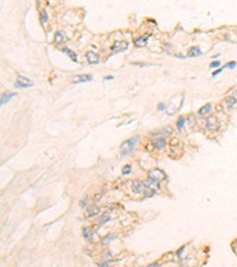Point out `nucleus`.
Returning a JSON list of instances; mask_svg holds the SVG:
<instances>
[{
  "instance_id": "1",
  "label": "nucleus",
  "mask_w": 237,
  "mask_h": 267,
  "mask_svg": "<svg viewBox=\"0 0 237 267\" xmlns=\"http://www.w3.org/2000/svg\"><path fill=\"white\" fill-rule=\"evenodd\" d=\"M183 103H184V95H181V96H174L172 100L170 101V103L167 105L166 113L169 114V115L175 114L180 109V107L183 106Z\"/></svg>"
},
{
  "instance_id": "2",
  "label": "nucleus",
  "mask_w": 237,
  "mask_h": 267,
  "mask_svg": "<svg viewBox=\"0 0 237 267\" xmlns=\"http://www.w3.org/2000/svg\"><path fill=\"white\" fill-rule=\"evenodd\" d=\"M137 140H139V135H135L133 138H131V139H127L125 140L121 145H120V152L122 156H128V154H131L134 150V147L137 143Z\"/></svg>"
},
{
  "instance_id": "3",
  "label": "nucleus",
  "mask_w": 237,
  "mask_h": 267,
  "mask_svg": "<svg viewBox=\"0 0 237 267\" xmlns=\"http://www.w3.org/2000/svg\"><path fill=\"white\" fill-rule=\"evenodd\" d=\"M148 178H151V179H154V181H158V182H161L163 179L166 178V175L163 170L160 169H153L148 172Z\"/></svg>"
},
{
  "instance_id": "4",
  "label": "nucleus",
  "mask_w": 237,
  "mask_h": 267,
  "mask_svg": "<svg viewBox=\"0 0 237 267\" xmlns=\"http://www.w3.org/2000/svg\"><path fill=\"white\" fill-rule=\"evenodd\" d=\"M14 86L17 88H30L32 87L33 83L31 80H28L27 77H24V76H18L17 77V81L14 83Z\"/></svg>"
},
{
  "instance_id": "5",
  "label": "nucleus",
  "mask_w": 237,
  "mask_h": 267,
  "mask_svg": "<svg viewBox=\"0 0 237 267\" xmlns=\"http://www.w3.org/2000/svg\"><path fill=\"white\" fill-rule=\"evenodd\" d=\"M218 119H217L216 116H213V115H211V116H209L205 120V126H206V128L209 131H215V130H217L218 128Z\"/></svg>"
},
{
  "instance_id": "6",
  "label": "nucleus",
  "mask_w": 237,
  "mask_h": 267,
  "mask_svg": "<svg viewBox=\"0 0 237 267\" xmlns=\"http://www.w3.org/2000/svg\"><path fill=\"white\" fill-rule=\"evenodd\" d=\"M144 184H145V186L147 188V189H150V190H152L154 192H156L160 189V182L151 179V178H147L146 181H144Z\"/></svg>"
},
{
  "instance_id": "7",
  "label": "nucleus",
  "mask_w": 237,
  "mask_h": 267,
  "mask_svg": "<svg viewBox=\"0 0 237 267\" xmlns=\"http://www.w3.org/2000/svg\"><path fill=\"white\" fill-rule=\"evenodd\" d=\"M128 42L127 41H116L112 45V50L113 51H125L128 49Z\"/></svg>"
},
{
  "instance_id": "8",
  "label": "nucleus",
  "mask_w": 237,
  "mask_h": 267,
  "mask_svg": "<svg viewBox=\"0 0 237 267\" xmlns=\"http://www.w3.org/2000/svg\"><path fill=\"white\" fill-rule=\"evenodd\" d=\"M93 80L91 75H75L71 78L72 83H82V82H89Z\"/></svg>"
},
{
  "instance_id": "9",
  "label": "nucleus",
  "mask_w": 237,
  "mask_h": 267,
  "mask_svg": "<svg viewBox=\"0 0 237 267\" xmlns=\"http://www.w3.org/2000/svg\"><path fill=\"white\" fill-rule=\"evenodd\" d=\"M145 189H146V186H145L144 182H141V181H134L132 183V190L135 194H144Z\"/></svg>"
},
{
  "instance_id": "10",
  "label": "nucleus",
  "mask_w": 237,
  "mask_h": 267,
  "mask_svg": "<svg viewBox=\"0 0 237 267\" xmlns=\"http://www.w3.org/2000/svg\"><path fill=\"white\" fill-rule=\"evenodd\" d=\"M150 35H145V36H141V37H139V38H136L135 41H134V44H135V46H137V48H144V46H146L147 45V43H148V39H150Z\"/></svg>"
},
{
  "instance_id": "11",
  "label": "nucleus",
  "mask_w": 237,
  "mask_h": 267,
  "mask_svg": "<svg viewBox=\"0 0 237 267\" xmlns=\"http://www.w3.org/2000/svg\"><path fill=\"white\" fill-rule=\"evenodd\" d=\"M17 96V94L16 93H11V92H6V93H4L3 95H1V100H0V105L1 106H4L5 103H7L9 100H12L13 97H16Z\"/></svg>"
},
{
  "instance_id": "12",
  "label": "nucleus",
  "mask_w": 237,
  "mask_h": 267,
  "mask_svg": "<svg viewBox=\"0 0 237 267\" xmlns=\"http://www.w3.org/2000/svg\"><path fill=\"white\" fill-rule=\"evenodd\" d=\"M85 58H87V61L90 63V64H96V63H98V56H97L95 52H93V51H88V52L85 54Z\"/></svg>"
},
{
  "instance_id": "13",
  "label": "nucleus",
  "mask_w": 237,
  "mask_h": 267,
  "mask_svg": "<svg viewBox=\"0 0 237 267\" xmlns=\"http://www.w3.org/2000/svg\"><path fill=\"white\" fill-rule=\"evenodd\" d=\"M153 144H154V147L156 148V150H163V148L166 146V140H165L164 137L155 138V139L153 140Z\"/></svg>"
},
{
  "instance_id": "14",
  "label": "nucleus",
  "mask_w": 237,
  "mask_h": 267,
  "mask_svg": "<svg viewBox=\"0 0 237 267\" xmlns=\"http://www.w3.org/2000/svg\"><path fill=\"white\" fill-rule=\"evenodd\" d=\"M203 52H202V50H200V48H198V46H193V48H191L190 50H189V52H187V57H198V56H200Z\"/></svg>"
},
{
  "instance_id": "15",
  "label": "nucleus",
  "mask_w": 237,
  "mask_h": 267,
  "mask_svg": "<svg viewBox=\"0 0 237 267\" xmlns=\"http://www.w3.org/2000/svg\"><path fill=\"white\" fill-rule=\"evenodd\" d=\"M109 220H110V215H109V214H102V215H100V216L97 217L96 223L100 224V226H102V224H104V223H107V222H109Z\"/></svg>"
},
{
  "instance_id": "16",
  "label": "nucleus",
  "mask_w": 237,
  "mask_h": 267,
  "mask_svg": "<svg viewBox=\"0 0 237 267\" xmlns=\"http://www.w3.org/2000/svg\"><path fill=\"white\" fill-rule=\"evenodd\" d=\"M98 213H100V208H98L97 205H91V207L87 210V215H88L89 217L96 216V215H98Z\"/></svg>"
},
{
  "instance_id": "17",
  "label": "nucleus",
  "mask_w": 237,
  "mask_h": 267,
  "mask_svg": "<svg viewBox=\"0 0 237 267\" xmlns=\"http://www.w3.org/2000/svg\"><path fill=\"white\" fill-rule=\"evenodd\" d=\"M211 109H212V105H211V103H206V105H204V106L200 108V109L198 111V114H199V115H205V114H207V113H210Z\"/></svg>"
},
{
  "instance_id": "18",
  "label": "nucleus",
  "mask_w": 237,
  "mask_h": 267,
  "mask_svg": "<svg viewBox=\"0 0 237 267\" xmlns=\"http://www.w3.org/2000/svg\"><path fill=\"white\" fill-rule=\"evenodd\" d=\"M224 101H225V103H226V106H228V107H232L234 105H236L237 99L235 96H228V97H225Z\"/></svg>"
},
{
  "instance_id": "19",
  "label": "nucleus",
  "mask_w": 237,
  "mask_h": 267,
  "mask_svg": "<svg viewBox=\"0 0 237 267\" xmlns=\"http://www.w3.org/2000/svg\"><path fill=\"white\" fill-rule=\"evenodd\" d=\"M114 239H115V235H114V234H109V235L104 236L103 239L101 240V243H102V245H108V243H110Z\"/></svg>"
},
{
  "instance_id": "20",
  "label": "nucleus",
  "mask_w": 237,
  "mask_h": 267,
  "mask_svg": "<svg viewBox=\"0 0 237 267\" xmlns=\"http://www.w3.org/2000/svg\"><path fill=\"white\" fill-rule=\"evenodd\" d=\"M82 235L85 240H90L91 239V235H93V232L91 229H89V228H83L82 229Z\"/></svg>"
},
{
  "instance_id": "21",
  "label": "nucleus",
  "mask_w": 237,
  "mask_h": 267,
  "mask_svg": "<svg viewBox=\"0 0 237 267\" xmlns=\"http://www.w3.org/2000/svg\"><path fill=\"white\" fill-rule=\"evenodd\" d=\"M185 122H186V119H185L184 116L178 118V120H177V128H178V130L181 131L183 127H184V125H185Z\"/></svg>"
},
{
  "instance_id": "22",
  "label": "nucleus",
  "mask_w": 237,
  "mask_h": 267,
  "mask_svg": "<svg viewBox=\"0 0 237 267\" xmlns=\"http://www.w3.org/2000/svg\"><path fill=\"white\" fill-rule=\"evenodd\" d=\"M158 133H166L167 135L169 134H171L172 133V128L171 127H165V128H161L160 131H158ZM161 135H164V134H158V135H154L155 138H161Z\"/></svg>"
},
{
  "instance_id": "23",
  "label": "nucleus",
  "mask_w": 237,
  "mask_h": 267,
  "mask_svg": "<svg viewBox=\"0 0 237 267\" xmlns=\"http://www.w3.org/2000/svg\"><path fill=\"white\" fill-rule=\"evenodd\" d=\"M62 51L64 52V54H68L70 57H72V59H74V62H77V56H76V54L74 52V51H71V50H69V49H66V48H63L62 49Z\"/></svg>"
},
{
  "instance_id": "24",
  "label": "nucleus",
  "mask_w": 237,
  "mask_h": 267,
  "mask_svg": "<svg viewBox=\"0 0 237 267\" xmlns=\"http://www.w3.org/2000/svg\"><path fill=\"white\" fill-rule=\"evenodd\" d=\"M47 19H49V17H47V13H46L45 10L41 11V22H42L43 24H45V23L47 22Z\"/></svg>"
},
{
  "instance_id": "25",
  "label": "nucleus",
  "mask_w": 237,
  "mask_h": 267,
  "mask_svg": "<svg viewBox=\"0 0 237 267\" xmlns=\"http://www.w3.org/2000/svg\"><path fill=\"white\" fill-rule=\"evenodd\" d=\"M132 172V165H125L122 167V175H129Z\"/></svg>"
},
{
  "instance_id": "26",
  "label": "nucleus",
  "mask_w": 237,
  "mask_h": 267,
  "mask_svg": "<svg viewBox=\"0 0 237 267\" xmlns=\"http://www.w3.org/2000/svg\"><path fill=\"white\" fill-rule=\"evenodd\" d=\"M63 38V33L61 32V31H57L56 33H55V43H58V42H61V39Z\"/></svg>"
},
{
  "instance_id": "27",
  "label": "nucleus",
  "mask_w": 237,
  "mask_h": 267,
  "mask_svg": "<svg viewBox=\"0 0 237 267\" xmlns=\"http://www.w3.org/2000/svg\"><path fill=\"white\" fill-rule=\"evenodd\" d=\"M112 252L109 251V249H106V252H104V254H103V258L104 259H109V258H112Z\"/></svg>"
},
{
  "instance_id": "28",
  "label": "nucleus",
  "mask_w": 237,
  "mask_h": 267,
  "mask_svg": "<svg viewBox=\"0 0 237 267\" xmlns=\"http://www.w3.org/2000/svg\"><path fill=\"white\" fill-rule=\"evenodd\" d=\"M236 67V62H229V63H226V65H225V68H229V69H234Z\"/></svg>"
},
{
  "instance_id": "29",
  "label": "nucleus",
  "mask_w": 237,
  "mask_h": 267,
  "mask_svg": "<svg viewBox=\"0 0 237 267\" xmlns=\"http://www.w3.org/2000/svg\"><path fill=\"white\" fill-rule=\"evenodd\" d=\"M223 69H224V68H219V69H217L216 71H213V73H212V77H216L217 75H219V74L223 71Z\"/></svg>"
},
{
  "instance_id": "30",
  "label": "nucleus",
  "mask_w": 237,
  "mask_h": 267,
  "mask_svg": "<svg viewBox=\"0 0 237 267\" xmlns=\"http://www.w3.org/2000/svg\"><path fill=\"white\" fill-rule=\"evenodd\" d=\"M132 64H134V65H139V67H146V65H152L151 63H139V62H133Z\"/></svg>"
},
{
  "instance_id": "31",
  "label": "nucleus",
  "mask_w": 237,
  "mask_h": 267,
  "mask_svg": "<svg viewBox=\"0 0 237 267\" xmlns=\"http://www.w3.org/2000/svg\"><path fill=\"white\" fill-rule=\"evenodd\" d=\"M221 65V62L219 61H215L210 64V68H217V67H219Z\"/></svg>"
},
{
  "instance_id": "32",
  "label": "nucleus",
  "mask_w": 237,
  "mask_h": 267,
  "mask_svg": "<svg viewBox=\"0 0 237 267\" xmlns=\"http://www.w3.org/2000/svg\"><path fill=\"white\" fill-rule=\"evenodd\" d=\"M87 202H88V201H87V197H84V198L81 200V202H80V207H81V208H84V207L87 205Z\"/></svg>"
},
{
  "instance_id": "33",
  "label": "nucleus",
  "mask_w": 237,
  "mask_h": 267,
  "mask_svg": "<svg viewBox=\"0 0 237 267\" xmlns=\"http://www.w3.org/2000/svg\"><path fill=\"white\" fill-rule=\"evenodd\" d=\"M97 267H110V266H109V264L106 261V262H100V264H97Z\"/></svg>"
},
{
  "instance_id": "34",
  "label": "nucleus",
  "mask_w": 237,
  "mask_h": 267,
  "mask_svg": "<svg viewBox=\"0 0 237 267\" xmlns=\"http://www.w3.org/2000/svg\"><path fill=\"white\" fill-rule=\"evenodd\" d=\"M146 267H161V265L158 264V262H153V264H150L148 266H146Z\"/></svg>"
},
{
  "instance_id": "35",
  "label": "nucleus",
  "mask_w": 237,
  "mask_h": 267,
  "mask_svg": "<svg viewBox=\"0 0 237 267\" xmlns=\"http://www.w3.org/2000/svg\"><path fill=\"white\" fill-rule=\"evenodd\" d=\"M158 109H159V111H164V109H166V106L164 103H159V105H158Z\"/></svg>"
},
{
  "instance_id": "36",
  "label": "nucleus",
  "mask_w": 237,
  "mask_h": 267,
  "mask_svg": "<svg viewBox=\"0 0 237 267\" xmlns=\"http://www.w3.org/2000/svg\"><path fill=\"white\" fill-rule=\"evenodd\" d=\"M184 249H185V246H183V247H180V249H179V251H178V252H177V255H178V256H179V258H180V255H181V253H183V251H184Z\"/></svg>"
},
{
  "instance_id": "37",
  "label": "nucleus",
  "mask_w": 237,
  "mask_h": 267,
  "mask_svg": "<svg viewBox=\"0 0 237 267\" xmlns=\"http://www.w3.org/2000/svg\"><path fill=\"white\" fill-rule=\"evenodd\" d=\"M113 78H114L113 76H106V77H104V80H113Z\"/></svg>"
},
{
  "instance_id": "38",
  "label": "nucleus",
  "mask_w": 237,
  "mask_h": 267,
  "mask_svg": "<svg viewBox=\"0 0 237 267\" xmlns=\"http://www.w3.org/2000/svg\"><path fill=\"white\" fill-rule=\"evenodd\" d=\"M236 95H237V90H236Z\"/></svg>"
}]
</instances>
